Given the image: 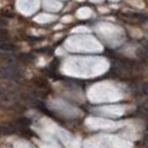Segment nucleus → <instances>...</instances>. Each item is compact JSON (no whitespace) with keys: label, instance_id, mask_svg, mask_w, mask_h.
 Listing matches in <instances>:
<instances>
[{"label":"nucleus","instance_id":"f03ea898","mask_svg":"<svg viewBox=\"0 0 148 148\" xmlns=\"http://www.w3.org/2000/svg\"><path fill=\"white\" fill-rule=\"evenodd\" d=\"M17 49V46L12 42H3V44H0V50L5 52H11L15 51Z\"/></svg>","mask_w":148,"mask_h":148},{"label":"nucleus","instance_id":"7ed1b4c3","mask_svg":"<svg viewBox=\"0 0 148 148\" xmlns=\"http://www.w3.org/2000/svg\"><path fill=\"white\" fill-rule=\"evenodd\" d=\"M125 17H129L130 19L136 20V21H145L147 19V17L145 15H141V14H125Z\"/></svg>","mask_w":148,"mask_h":148},{"label":"nucleus","instance_id":"0eeeda50","mask_svg":"<svg viewBox=\"0 0 148 148\" xmlns=\"http://www.w3.org/2000/svg\"><path fill=\"white\" fill-rule=\"evenodd\" d=\"M145 91H146V92L148 94V84L146 85V86H145Z\"/></svg>","mask_w":148,"mask_h":148},{"label":"nucleus","instance_id":"39448f33","mask_svg":"<svg viewBox=\"0 0 148 148\" xmlns=\"http://www.w3.org/2000/svg\"><path fill=\"white\" fill-rule=\"evenodd\" d=\"M8 39H9V35L8 36H0V44L8 42Z\"/></svg>","mask_w":148,"mask_h":148},{"label":"nucleus","instance_id":"f257e3e1","mask_svg":"<svg viewBox=\"0 0 148 148\" xmlns=\"http://www.w3.org/2000/svg\"><path fill=\"white\" fill-rule=\"evenodd\" d=\"M89 126L95 129H115L116 125L109 120H104V119H95L92 124H89Z\"/></svg>","mask_w":148,"mask_h":148},{"label":"nucleus","instance_id":"20e7f679","mask_svg":"<svg viewBox=\"0 0 148 148\" xmlns=\"http://www.w3.org/2000/svg\"><path fill=\"white\" fill-rule=\"evenodd\" d=\"M31 56L30 55H26V53H22V55H20L19 56V59L21 60V61H29V60H31Z\"/></svg>","mask_w":148,"mask_h":148},{"label":"nucleus","instance_id":"423d86ee","mask_svg":"<svg viewBox=\"0 0 148 148\" xmlns=\"http://www.w3.org/2000/svg\"><path fill=\"white\" fill-rule=\"evenodd\" d=\"M0 36H8V31L2 28H0Z\"/></svg>","mask_w":148,"mask_h":148}]
</instances>
